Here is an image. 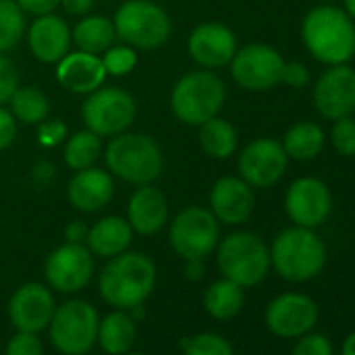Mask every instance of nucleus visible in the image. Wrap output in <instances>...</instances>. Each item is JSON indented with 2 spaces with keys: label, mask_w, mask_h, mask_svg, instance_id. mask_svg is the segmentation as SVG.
<instances>
[{
  "label": "nucleus",
  "mask_w": 355,
  "mask_h": 355,
  "mask_svg": "<svg viewBox=\"0 0 355 355\" xmlns=\"http://www.w3.org/2000/svg\"><path fill=\"white\" fill-rule=\"evenodd\" d=\"M309 55L324 65H343L355 57V21L338 7H313L301 26Z\"/></svg>",
  "instance_id": "nucleus-1"
},
{
  "label": "nucleus",
  "mask_w": 355,
  "mask_h": 355,
  "mask_svg": "<svg viewBox=\"0 0 355 355\" xmlns=\"http://www.w3.org/2000/svg\"><path fill=\"white\" fill-rule=\"evenodd\" d=\"M157 282V268L144 253L123 251L103 268L98 291L103 299L115 309H132L142 305Z\"/></svg>",
  "instance_id": "nucleus-2"
},
{
  "label": "nucleus",
  "mask_w": 355,
  "mask_h": 355,
  "mask_svg": "<svg viewBox=\"0 0 355 355\" xmlns=\"http://www.w3.org/2000/svg\"><path fill=\"white\" fill-rule=\"evenodd\" d=\"M105 163L111 175L119 180L144 187L153 184L163 169V153L159 144L140 132H121L111 138L105 148Z\"/></svg>",
  "instance_id": "nucleus-3"
},
{
  "label": "nucleus",
  "mask_w": 355,
  "mask_h": 355,
  "mask_svg": "<svg viewBox=\"0 0 355 355\" xmlns=\"http://www.w3.org/2000/svg\"><path fill=\"white\" fill-rule=\"evenodd\" d=\"M326 263V247L313 228L293 226L282 230L270 249V266L288 282L315 278Z\"/></svg>",
  "instance_id": "nucleus-4"
},
{
  "label": "nucleus",
  "mask_w": 355,
  "mask_h": 355,
  "mask_svg": "<svg viewBox=\"0 0 355 355\" xmlns=\"http://www.w3.org/2000/svg\"><path fill=\"white\" fill-rule=\"evenodd\" d=\"M226 103V86L214 69H197L182 76L171 90V111L187 125H201L220 115Z\"/></svg>",
  "instance_id": "nucleus-5"
},
{
  "label": "nucleus",
  "mask_w": 355,
  "mask_h": 355,
  "mask_svg": "<svg viewBox=\"0 0 355 355\" xmlns=\"http://www.w3.org/2000/svg\"><path fill=\"white\" fill-rule=\"evenodd\" d=\"M117 38L140 51L159 49L171 34V19L163 7L153 0H128L113 17Z\"/></svg>",
  "instance_id": "nucleus-6"
},
{
  "label": "nucleus",
  "mask_w": 355,
  "mask_h": 355,
  "mask_svg": "<svg viewBox=\"0 0 355 355\" xmlns=\"http://www.w3.org/2000/svg\"><path fill=\"white\" fill-rule=\"evenodd\" d=\"M218 268L243 288L255 286L270 272V249L253 232H232L218 243Z\"/></svg>",
  "instance_id": "nucleus-7"
},
{
  "label": "nucleus",
  "mask_w": 355,
  "mask_h": 355,
  "mask_svg": "<svg viewBox=\"0 0 355 355\" xmlns=\"http://www.w3.org/2000/svg\"><path fill=\"white\" fill-rule=\"evenodd\" d=\"M98 313L84 299H69L55 309L49 324V336L57 351L65 355H86L98 332Z\"/></svg>",
  "instance_id": "nucleus-8"
},
{
  "label": "nucleus",
  "mask_w": 355,
  "mask_h": 355,
  "mask_svg": "<svg viewBox=\"0 0 355 355\" xmlns=\"http://www.w3.org/2000/svg\"><path fill=\"white\" fill-rule=\"evenodd\" d=\"M136 101L130 92L113 86H101L90 92L82 105L84 125L101 138H113L125 132L136 119Z\"/></svg>",
  "instance_id": "nucleus-9"
},
{
  "label": "nucleus",
  "mask_w": 355,
  "mask_h": 355,
  "mask_svg": "<svg viewBox=\"0 0 355 355\" xmlns=\"http://www.w3.org/2000/svg\"><path fill=\"white\" fill-rule=\"evenodd\" d=\"M220 243V222L205 207H187L171 220L169 245L171 249L187 259H205L218 249Z\"/></svg>",
  "instance_id": "nucleus-10"
},
{
  "label": "nucleus",
  "mask_w": 355,
  "mask_h": 355,
  "mask_svg": "<svg viewBox=\"0 0 355 355\" xmlns=\"http://www.w3.org/2000/svg\"><path fill=\"white\" fill-rule=\"evenodd\" d=\"M284 59L268 44H247L230 61L234 82L251 92H266L280 84Z\"/></svg>",
  "instance_id": "nucleus-11"
},
{
  "label": "nucleus",
  "mask_w": 355,
  "mask_h": 355,
  "mask_svg": "<svg viewBox=\"0 0 355 355\" xmlns=\"http://www.w3.org/2000/svg\"><path fill=\"white\" fill-rule=\"evenodd\" d=\"M288 157L274 138H257L239 155V173L251 189H270L282 180Z\"/></svg>",
  "instance_id": "nucleus-12"
},
{
  "label": "nucleus",
  "mask_w": 355,
  "mask_h": 355,
  "mask_svg": "<svg viewBox=\"0 0 355 355\" xmlns=\"http://www.w3.org/2000/svg\"><path fill=\"white\" fill-rule=\"evenodd\" d=\"M94 274V259L86 245L65 243L57 247L44 263V278L59 293L82 291Z\"/></svg>",
  "instance_id": "nucleus-13"
},
{
  "label": "nucleus",
  "mask_w": 355,
  "mask_h": 355,
  "mask_svg": "<svg viewBox=\"0 0 355 355\" xmlns=\"http://www.w3.org/2000/svg\"><path fill=\"white\" fill-rule=\"evenodd\" d=\"M313 107L326 119H340L355 113V69L347 63L330 65L315 82Z\"/></svg>",
  "instance_id": "nucleus-14"
},
{
  "label": "nucleus",
  "mask_w": 355,
  "mask_h": 355,
  "mask_svg": "<svg viewBox=\"0 0 355 355\" xmlns=\"http://www.w3.org/2000/svg\"><path fill=\"white\" fill-rule=\"evenodd\" d=\"M284 209L295 226L318 228L328 220L332 211L330 189L320 178H311V175L299 178L286 191Z\"/></svg>",
  "instance_id": "nucleus-15"
},
{
  "label": "nucleus",
  "mask_w": 355,
  "mask_h": 355,
  "mask_svg": "<svg viewBox=\"0 0 355 355\" xmlns=\"http://www.w3.org/2000/svg\"><path fill=\"white\" fill-rule=\"evenodd\" d=\"M318 322V305L307 295L284 293L278 295L266 309L268 328L282 338L307 334Z\"/></svg>",
  "instance_id": "nucleus-16"
},
{
  "label": "nucleus",
  "mask_w": 355,
  "mask_h": 355,
  "mask_svg": "<svg viewBox=\"0 0 355 355\" xmlns=\"http://www.w3.org/2000/svg\"><path fill=\"white\" fill-rule=\"evenodd\" d=\"M55 297L49 286L40 282H28L19 286L9 301V318L17 330L40 332L49 328L55 313Z\"/></svg>",
  "instance_id": "nucleus-17"
},
{
  "label": "nucleus",
  "mask_w": 355,
  "mask_h": 355,
  "mask_svg": "<svg viewBox=\"0 0 355 355\" xmlns=\"http://www.w3.org/2000/svg\"><path fill=\"white\" fill-rule=\"evenodd\" d=\"M236 36L224 24L207 21L197 26L189 36L191 59L203 69H220L230 65L236 55Z\"/></svg>",
  "instance_id": "nucleus-18"
},
{
  "label": "nucleus",
  "mask_w": 355,
  "mask_h": 355,
  "mask_svg": "<svg viewBox=\"0 0 355 355\" xmlns=\"http://www.w3.org/2000/svg\"><path fill=\"white\" fill-rule=\"evenodd\" d=\"M255 207L253 189L239 175H224L209 193V209L218 222L228 226L245 224Z\"/></svg>",
  "instance_id": "nucleus-19"
},
{
  "label": "nucleus",
  "mask_w": 355,
  "mask_h": 355,
  "mask_svg": "<svg viewBox=\"0 0 355 355\" xmlns=\"http://www.w3.org/2000/svg\"><path fill=\"white\" fill-rule=\"evenodd\" d=\"M115 195L113 175L101 167H86L73 173L67 187V199L73 209L82 214L103 211Z\"/></svg>",
  "instance_id": "nucleus-20"
},
{
  "label": "nucleus",
  "mask_w": 355,
  "mask_h": 355,
  "mask_svg": "<svg viewBox=\"0 0 355 355\" xmlns=\"http://www.w3.org/2000/svg\"><path fill=\"white\" fill-rule=\"evenodd\" d=\"M28 46L30 53L40 63H59L71 46V30L65 19L59 15H42L36 17L34 24L28 28Z\"/></svg>",
  "instance_id": "nucleus-21"
},
{
  "label": "nucleus",
  "mask_w": 355,
  "mask_h": 355,
  "mask_svg": "<svg viewBox=\"0 0 355 355\" xmlns=\"http://www.w3.org/2000/svg\"><path fill=\"white\" fill-rule=\"evenodd\" d=\"M107 80L101 55L76 51L57 63V82L73 94H90Z\"/></svg>",
  "instance_id": "nucleus-22"
},
{
  "label": "nucleus",
  "mask_w": 355,
  "mask_h": 355,
  "mask_svg": "<svg viewBox=\"0 0 355 355\" xmlns=\"http://www.w3.org/2000/svg\"><path fill=\"white\" fill-rule=\"evenodd\" d=\"M125 220L136 234H157L169 220V205L165 195L150 184L138 187L130 197Z\"/></svg>",
  "instance_id": "nucleus-23"
},
{
  "label": "nucleus",
  "mask_w": 355,
  "mask_h": 355,
  "mask_svg": "<svg viewBox=\"0 0 355 355\" xmlns=\"http://www.w3.org/2000/svg\"><path fill=\"white\" fill-rule=\"evenodd\" d=\"M132 236H134V230L125 218L105 216L103 220H98L94 226L88 228L86 247L90 249L92 255L111 259L128 251V247L132 245Z\"/></svg>",
  "instance_id": "nucleus-24"
},
{
  "label": "nucleus",
  "mask_w": 355,
  "mask_h": 355,
  "mask_svg": "<svg viewBox=\"0 0 355 355\" xmlns=\"http://www.w3.org/2000/svg\"><path fill=\"white\" fill-rule=\"evenodd\" d=\"M96 343L109 355H123L136 343V320L125 309H115L98 322Z\"/></svg>",
  "instance_id": "nucleus-25"
},
{
  "label": "nucleus",
  "mask_w": 355,
  "mask_h": 355,
  "mask_svg": "<svg viewBox=\"0 0 355 355\" xmlns=\"http://www.w3.org/2000/svg\"><path fill=\"white\" fill-rule=\"evenodd\" d=\"M117 34L113 19L105 15H88L71 30V44L78 46V51L103 55L109 46H113Z\"/></svg>",
  "instance_id": "nucleus-26"
},
{
  "label": "nucleus",
  "mask_w": 355,
  "mask_h": 355,
  "mask_svg": "<svg viewBox=\"0 0 355 355\" xmlns=\"http://www.w3.org/2000/svg\"><path fill=\"white\" fill-rule=\"evenodd\" d=\"M326 134L324 130L313 121H299L284 134V140L280 142L286 157L295 161H309L318 157L324 148Z\"/></svg>",
  "instance_id": "nucleus-27"
},
{
  "label": "nucleus",
  "mask_w": 355,
  "mask_h": 355,
  "mask_svg": "<svg viewBox=\"0 0 355 355\" xmlns=\"http://www.w3.org/2000/svg\"><path fill=\"white\" fill-rule=\"evenodd\" d=\"M199 144L211 159H228L236 153L239 134L230 121L216 115L199 125Z\"/></svg>",
  "instance_id": "nucleus-28"
},
{
  "label": "nucleus",
  "mask_w": 355,
  "mask_h": 355,
  "mask_svg": "<svg viewBox=\"0 0 355 355\" xmlns=\"http://www.w3.org/2000/svg\"><path fill=\"white\" fill-rule=\"evenodd\" d=\"M203 305L211 318L232 320L234 315L241 313V309L245 305V291L241 284H236L228 278H222L205 291Z\"/></svg>",
  "instance_id": "nucleus-29"
},
{
  "label": "nucleus",
  "mask_w": 355,
  "mask_h": 355,
  "mask_svg": "<svg viewBox=\"0 0 355 355\" xmlns=\"http://www.w3.org/2000/svg\"><path fill=\"white\" fill-rule=\"evenodd\" d=\"M103 153V138L94 132L80 130L65 138L63 142V161L69 169L80 171L92 167Z\"/></svg>",
  "instance_id": "nucleus-30"
},
{
  "label": "nucleus",
  "mask_w": 355,
  "mask_h": 355,
  "mask_svg": "<svg viewBox=\"0 0 355 355\" xmlns=\"http://www.w3.org/2000/svg\"><path fill=\"white\" fill-rule=\"evenodd\" d=\"M9 105H11L9 111L13 113V117L26 125H38L51 113V103L46 94L36 86H19L13 92Z\"/></svg>",
  "instance_id": "nucleus-31"
},
{
  "label": "nucleus",
  "mask_w": 355,
  "mask_h": 355,
  "mask_svg": "<svg viewBox=\"0 0 355 355\" xmlns=\"http://www.w3.org/2000/svg\"><path fill=\"white\" fill-rule=\"evenodd\" d=\"M26 36V13L17 0H0V53L13 51Z\"/></svg>",
  "instance_id": "nucleus-32"
},
{
  "label": "nucleus",
  "mask_w": 355,
  "mask_h": 355,
  "mask_svg": "<svg viewBox=\"0 0 355 355\" xmlns=\"http://www.w3.org/2000/svg\"><path fill=\"white\" fill-rule=\"evenodd\" d=\"M182 351H184V355H234L232 345L224 336L211 334V332H203V334L184 338Z\"/></svg>",
  "instance_id": "nucleus-33"
},
{
  "label": "nucleus",
  "mask_w": 355,
  "mask_h": 355,
  "mask_svg": "<svg viewBox=\"0 0 355 355\" xmlns=\"http://www.w3.org/2000/svg\"><path fill=\"white\" fill-rule=\"evenodd\" d=\"M103 65L107 76H115V78H123L128 73L134 71L136 63H138V55L136 49L128 46V44H119V46H109L103 55Z\"/></svg>",
  "instance_id": "nucleus-34"
},
{
  "label": "nucleus",
  "mask_w": 355,
  "mask_h": 355,
  "mask_svg": "<svg viewBox=\"0 0 355 355\" xmlns=\"http://www.w3.org/2000/svg\"><path fill=\"white\" fill-rule=\"evenodd\" d=\"M330 142L338 155L355 157V119L351 115L334 119V125L330 130Z\"/></svg>",
  "instance_id": "nucleus-35"
},
{
  "label": "nucleus",
  "mask_w": 355,
  "mask_h": 355,
  "mask_svg": "<svg viewBox=\"0 0 355 355\" xmlns=\"http://www.w3.org/2000/svg\"><path fill=\"white\" fill-rule=\"evenodd\" d=\"M17 88H19V71L5 53H0V105L9 103Z\"/></svg>",
  "instance_id": "nucleus-36"
},
{
  "label": "nucleus",
  "mask_w": 355,
  "mask_h": 355,
  "mask_svg": "<svg viewBox=\"0 0 355 355\" xmlns=\"http://www.w3.org/2000/svg\"><path fill=\"white\" fill-rule=\"evenodd\" d=\"M38 144L44 148H53L65 142L67 138V123L63 119H44L38 123Z\"/></svg>",
  "instance_id": "nucleus-37"
},
{
  "label": "nucleus",
  "mask_w": 355,
  "mask_h": 355,
  "mask_svg": "<svg viewBox=\"0 0 355 355\" xmlns=\"http://www.w3.org/2000/svg\"><path fill=\"white\" fill-rule=\"evenodd\" d=\"M7 355H44V347L36 332L17 330L7 345Z\"/></svg>",
  "instance_id": "nucleus-38"
},
{
  "label": "nucleus",
  "mask_w": 355,
  "mask_h": 355,
  "mask_svg": "<svg viewBox=\"0 0 355 355\" xmlns=\"http://www.w3.org/2000/svg\"><path fill=\"white\" fill-rule=\"evenodd\" d=\"M291 355H332V345L322 334H303Z\"/></svg>",
  "instance_id": "nucleus-39"
},
{
  "label": "nucleus",
  "mask_w": 355,
  "mask_h": 355,
  "mask_svg": "<svg viewBox=\"0 0 355 355\" xmlns=\"http://www.w3.org/2000/svg\"><path fill=\"white\" fill-rule=\"evenodd\" d=\"M280 82H284L291 88H303V86H307L309 84V69H307V65L301 63V61H288V63L284 61Z\"/></svg>",
  "instance_id": "nucleus-40"
},
{
  "label": "nucleus",
  "mask_w": 355,
  "mask_h": 355,
  "mask_svg": "<svg viewBox=\"0 0 355 355\" xmlns=\"http://www.w3.org/2000/svg\"><path fill=\"white\" fill-rule=\"evenodd\" d=\"M17 136V119L9 109L0 105V150H5L13 144Z\"/></svg>",
  "instance_id": "nucleus-41"
},
{
  "label": "nucleus",
  "mask_w": 355,
  "mask_h": 355,
  "mask_svg": "<svg viewBox=\"0 0 355 355\" xmlns=\"http://www.w3.org/2000/svg\"><path fill=\"white\" fill-rule=\"evenodd\" d=\"M17 5L26 15L42 17L55 13V9L61 7V0H17Z\"/></svg>",
  "instance_id": "nucleus-42"
},
{
  "label": "nucleus",
  "mask_w": 355,
  "mask_h": 355,
  "mask_svg": "<svg viewBox=\"0 0 355 355\" xmlns=\"http://www.w3.org/2000/svg\"><path fill=\"white\" fill-rule=\"evenodd\" d=\"M86 236H88V226L80 220L69 222L65 226V241L67 243H76V245H86Z\"/></svg>",
  "instance_id": "nucleus-43"
},
{
  "label": "nucleus",
  "mask_w": 355,
  "mask_h": 355,
  "mask_svg": "<svg viewBox=\"0 0 355 355\" xmlns=\"http://www.w3.org/2000/svg\"><path fill=\"white\" fill-rule=\"evenodd\" d=\"M61 7L69 15H86L94 7V0H61Z\"/></svg>",
  "instance_id": "nucleus-44"
},
{
  "label": "nucleus",
  "mask_w": 355,
  "mask_h": 355,
  "mask_svg": "<svg viewBox=\"0 0 355 355\" xmlns=\"http://www.w3.org/2000/svg\"><path fill=\"white\" fill-rule=\"evenodd\" d=\"M203 274H205V263H203V259H187V263H184V276L189 278V280H201L203 278Z\"/></svg>",
  "instance_id": "nucleus-45"
},
{
  "label": "nucleus",
  "mask_w": 355,
  "mask_h": 355,
  "mask_svg": "<svg viewBox=\"0 0 355 355\" xmlns=\"http://www.w3.org/2000/svg\"><path fill=\"white\" fill-rule=\"evenodd\" d=\"M34 175L36 178H51V175H55V165H51L49 161H40L34 165Z\"/></svg>",
  "instance_id": "nucleus-46"
},
{
  "label": "nucleus",
  "mask_w": 355,
  "mask_h": 355,
  "mask_svg": "<svg viewBox=\"0 0 355 355\" xmlns=\"http://www.w3.org/2000/svg\"><path fill=\"white\" fill-rule=\"evenodd\" d=\"M340 355H355V332H351V334L345 338Z\"/></svg>",
  "instance_id": "nucleus-47"
},
{
  "label": "nucleus",
  "mask_w": 355,
  "mask_h": 355,
  "mask_svg": "<svg viewBox=\"0 0 355 355\" xmlns=\"http://www.w3.org/2000/svg\"><path fill=\"white\" fill-rule=\"evenodd\" d=\"M343 11L355 21V0H345V9Z\"/></svg>",
  "instance_id": "nucleus-48"
},
{
  "label": "nucleus",
  "mask_w": 355,
  "mask_h": 355,
  "mask_svg": "<svg viewBox=\"0 0 355 355\" xmlns=\"http://www.w3.org/2000/svg\"><path fill=\"white\" fill-rule=\"evenodd\" d=\"M123 355H144V353H123Z\"/></svg>",
  "instance_id": "nucleus-49"
},
{
  "label": "nucleus",
  "mask_w": 355,
  "mask_h": 355,
  "mask_svg": "<svg viewBox=\"0 0 355 355\" xmlns=\"http://www.w3.org/2000/svg\"><path fill=\"white\" fill-rule=\"evenodd\" d=\"M320 3H332V0H320Z\"/></svg>",
  "instance_id": "nucleus-50"
}]
</instances>
